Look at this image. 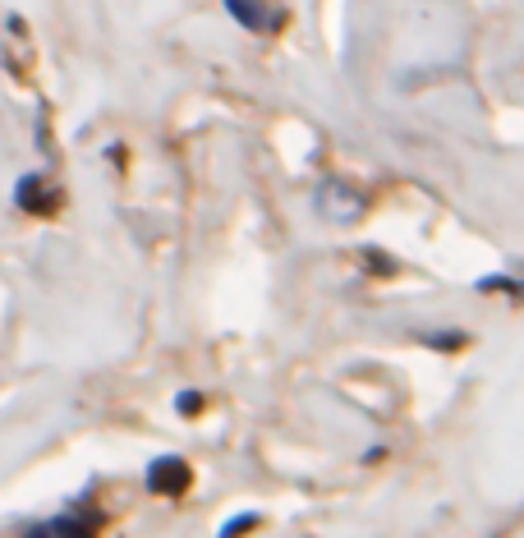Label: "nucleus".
Returning a JSON list of instances; mask_svg holds the SVG:
<instances>
[{
  "instance_id": "obj_1",
  "label": "nucleus",
  "mask_w": 524,
  "mask_h": 538,
  "mask_svg": "<svg viewBox=\"0 0 524 538\" xmlns=\"http://www.w3.org/2000/svg\"><path fill=\"white\" fill-rule=\"evenodd\" d=\"M189 479H194V470L185 465V456H156L148 465V488L156 497H185Z\"/></svg>"
},
{
  "instance_id": "obj_2",
  "label": "nucleus",
  "mask_w": 524,
  "mask_h": 538,
  "mask_svg": "<svg viewBox=\"0 0 524 538\" xmlns=\"http://www.w3.org/2000/svg\"><path fill=\"white\" fill-rule=\"evenodd\" d=\"M97 525H102L97 511H87V516H56V520H51L56 538H93Z\"/></svg>"
},
{
  "instance_id": "obj_3",
  "label": "nucleus",
  "mask_w": 524,
  "mask_h": 538,
  "mask_svg": "<svg viewBox=\"0 0 524 538\" xmlns=\"http://www.w3.org/2000/svg\"><path fill=\"white\" fill-rule=\"evenodd\" d=\"M225 10H231L235 14V23H239V28H248V33H258L262 28V0H225Z\"/></svg>"
},
{
  "instance_id": "obj_4",
  "label": "nucleus",
  "mask_w": 524,
  "mask_h": 538,
  "mask_svg": "<svg viewBox=\"0 0 524 538\" xmlns=\"http://www.w3.org/2000/svg\"><path fill=\"white\" fill-rule=\"evenodd\" d=\"M42 189H47V184H42L37 175H24V180H19V207H24V212H33V207L42 203Z\"/></svg>"
},
{
  "instance_id": "obj_5",
  "label": "nucleus",
  "mask_w": 524,
  "mask_h": 538,
  "mask_svg": "<svg viewBox=\"0 0 524 538\" xmlns=\"http://www.w3.org/2000/svg\"><path fill=\"white\" fill-rule=\"evenodd\" d=\"M258 520H262V516H254V511H244V516H235V520L225 525V529H221L216 538H244L248 529H258Z\"/></svg>"
},
{
  "instance_id": "obj_6",
  "label": "nucleus",
  "mask_w": 524,
  "mask_h": 538,
  "mask_svg": "<svg viewBox=\"0 0 524 538\" xmlns=\"http://www.w3.org/2000/svg\"><path fill=\"white\" fill-rule=\"evenodd\" d=\"M478 290H506V295H524V286H515L511 276H488V281H478Z\"/></svg>"
},
{
  "instance_id": "obj_7",
  "label": "nucleus",
  "mask_w": 524,
  "mask_h": 538,
  "mask_svg": "<svg viewBox=\"0 0 524 538\" xmlns=\"http://www.w3.org/2000/svg\"><path fill=\"white\" fill-rule=\"evenodd\" d=\"M423 341L437 345V350H442V345H446V350H460V345H465V332H432V336H423Z\"/></svg>"
},
{
  "instance_id": "obj_8",
  "label": "nucleus",
  "mask_w": 524,
  "mask_h": 538,
  "mask_svg": "<svg viewBox=\"0 0 524 538\" xmlns=\"http://www.w3.org/2000/svg\"><path fill=\"white\" fill-rule=\"evenodd\" d=\"M175 410H179V414H198V410H202V396H198V391H179V396H175Z\"/></svg>"
}]
</instances>
